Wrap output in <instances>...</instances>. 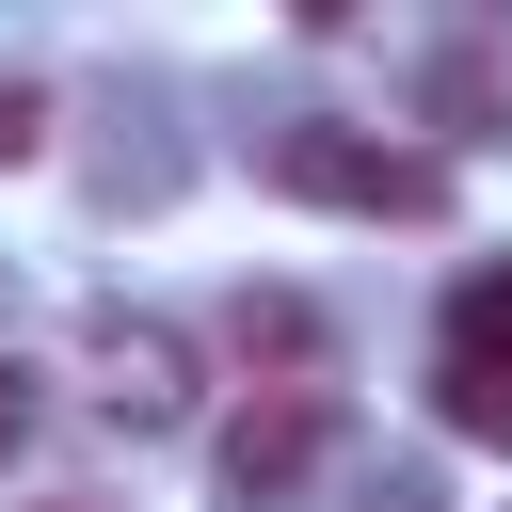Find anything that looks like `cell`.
<instances>
[{"label": "cell", "instance_id": "cell-9", "mask_svg": "<svg viewBox=\"0 0 512 512\" xmlns=\"http://www.w3.org/2000/svg\"><path fill=\"white\" fill-rule=\"evenodd\" d=\"M32 512H112V496H32Z\"/></svg>", "mask_w": 512, "mask_h": 512}, {"label": "cell", "instance_id": "cell-6", "mask_svg": "<svg viewBox=\"0 0 512 512\" xmlns=\"http://www.w3.org/2000/svg\"><path fill=\"white\" fill-rule=\"evenodd\" d=\"M432 128H448V144L496 128V48H448V64H432Z\"/></svg>", "mask_w": 512, "mask_h": 512}, {"label": "cell", "instance_id": "cell-7", "mask_svg": "<svg viewBox=\"0 0 512 512\" xmlns=\"http://www.w3.org/2000/svg\"><path fill=\"white\" fill-rule=\"evenodd\" d=\"M48 144V80H0V160H32Z\"/></svg>", "mask_w": 512, "mask_h": 512}, {"label": "cell", "instance_id": "cell-8", "mask_svg": "<svg viewBox=\"0 0 512 512\" xmlns=\"http://www.w3.org/2000/svg\"><path fill=\"white\" fill-rule=\"evenodd\" d=\"M16 448H32V368L0 352V464H16Z\"/></svg>", "mask_w": 512, "mask_h": 512}, {"label": "cell", "instance_id": "cell-4", "mask_svg": "<svg viewBox=\"0 0 512 512\" xmlns=\"http://www.w3.org/2000/svg\"><path fill=\"white\" fill-rule=\"evenodd\" d=\"M224 352L272 368V384H320V320H304L288 288H240V304H224Z\"/></svg>", "mask_w": 512, "mask_h": 512}, {"label": "cell", "instance_id": "cell-1", "mask_svg": "<svg viewBox=\"0 0 512 512\" xmlns=\"http://www.w3.org/2000/svg\"><path fill=\"white\" fill-rule=\"evenodd\" d=\"M272 192H304V208H368V224H432V208H448V160L304 112V128H272Z\"/></svg>", "mask_w": 512, "mask_h": 512}, {"label": "cell", "instance_id": "cell-2", "mask_svg": "<svg viewBox=\"0 0 512 512\" xmlns=\"http://www.w3.org/2000/svg\"><path fill=\"white\" fill-rule=\"evenodd\" d=\"M320 448H336V400H320V384H256V400L224 416V496H240V512H304Z\"/></svg>", "mask_w": 512, "mask_h": 512}, {"label": "cell", "instance_id": "cell-5", "mask_svg": "<svg viewBox=\"0 0 512 512\" xmlns=\"http://www.w3.org/2000/svg\"><path fill=\"white\" fill-rule=\"evenodd\" d=\"M448 368H496L512 384V272H464L448 288Z\"/></svg>", "mask_w": 512, "mask_h": 512}, {"label": "cell", "instance_id": "cell-10", "mask_svg": "<svg viewBox=\"0 0 512 512\" xmlns=\"http://www.w3.org/2000/svg\"><path fill=\"white\" fill-rule=\"evenodd\" d=\"M384 512H416V496H384Z\"/></svg>", "mask_w": 512, "mask_h": 512}, {"label": "cell", "instance_id": "cell-3", "mask_svg": "<svg viewBox=\"0 0 512 512\" xmlns=\"http://www.w3.org/2000/svg\"><path fill=\"white\" fill-rule=\"evenodd\" d=\"M96 416L176 432V416H192V336H176V320H96Z\"/></svg>", "mask_w": 512, "mask_h": 512}]
</instances>
